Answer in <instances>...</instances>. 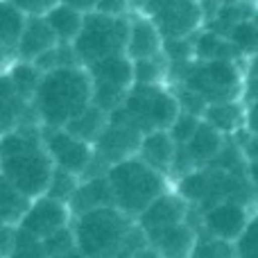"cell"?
Returning <instances> with one entry per match:
<instances>
[{
    "instance_id": "cell-29",
    "label": "cell",
    "mask_w": 258,
    "mask_h": 258,
    "mask_svg": "<svg viewBox=\"0 0 258 258\" xmlns=\"http://www.w3.org/2000/svg\"><path fill=\"white\" fill-rule=\"evenodd\" d=\"M134 73H136V84L156 86L168 77L170 61L165 59V54L150 57V59H138V61H134Z\"/></svg>"
},
{
    "instance_id": "cell-3",
    "label": "cell",
    "mask_w": 258,
    "mask_h": 258,
    "mask_svg": "<svg viewBox=\"0 0 258 258\" xmlns=\"http://www.w3.org/2000/svg\"><path fill=\"white\" fill-rule=\"evenodd\" d=\"M136 220L122 213L118 206H104L73 220L77 247L86 258H125L129 233Z\"/></svg>"
},
{
    "instance_id": "cell-9",
    "label": "cell",
    "mask_w": 258,
    "mask_h": 258,
    "mask_svg": "<svg viewBox=\"0 0 258 258\" xmlns=\"http://www.w3.org/2000/svg\"><path fill=\"white\" fill-rule=\"evenodd\" d=\"M89 73L93 80V104L104 109L107 113L118 111L136 86L134 59H129L127 54L102 59L89 66Z\"/></svg>"
},
{
    "instance_id": "cell-2",
    "label": "cell",
    "mask_w": 258,
    "mask_h": 258,
    "mask_svg": "<svg viewBox=\"0 0 258 258\" xmlns=\"http://www.w3.org/2000/svg\"><path fill=\"white\" fill-rule=\"evenodd\" d=\"M32 104L43 127L63 129L93 104V80L89 68L71 66L45 73Z\"/></svg>"
},
{
    "instance_id": "cell-40",
    "label": "cell",
    "mask_w": 258,
    "mask_h": 258,
    "mask_svg": "<svg viewBox=\"0 0 258 258\" xmlns=\"http://www.w3.org/2000/svg\"><path fill=\"white\" fill-rule=\"evenodd\" d=\"M61 3L77 9V12H82V14H93L95 9H98V0H61Z\"/></svg>"
},
{
    "instance_id": "cell-35",
    "label": "cell",
    "mask_w": 258,
    "mask_h": 258,
    "mask_svg": "<svg viewBox=\"0 0 258 258\" xmlns=\"http://www.w3.org/2000/svg\"><path fill=\"white\" fill-rule=\"evenodd\" d=\"M43 242H45V249H48V256L50 258L71 254V251L80 249V247H77V236H75V229H73V224H71V227H66V229H61V231H57L54 236L45 238Z\"/></svg>"
},
{
    "instance_id": "cell-41",
    "label": "cell",
    "mask_w": 258,
    "mask_h": 258,
    "mask_svg": "<svg viewBox=\"0 0 258 258\" xmlns=\"http://www.w3.org/2000/svg\"><path fill=\"white\" fill-rule=\"evenodd\" d=\"M247 129L251 134H258V102L249 104V109H247Z\"/></svg>"
},
{
    "instance_id": "cell-44",
    "label": "cell",
    "mask_w": 258,
    "mask_h": 258,
    "mask_svg": "<svg viewBox=\"0 0 258 258\" xmlns=\"http://www.w3.org/2000/svg\"><path fill=\"white\" fill-rule=\"evenodd\" d=\"M136 258H161V256H159V251H156L154 247L150 245V247H147V249H143V251H141V254H138Z\"/></svg>"
},
{
    "instance_id": "cell-14",
    "label": "cell",
    "mask_w": 258,
    "mask_h": 258,
    "mask_svg": "<svg viewBox=\"0 0 258 258\" xmlns=\"http://www.w3.org/2000/svg\"><path fill=\"white\" fill-rule=\"evenodd\" d=\"M190 211H192L190 204H188L179 192L177 195L165 192V195H161L154 204L147 206V211L136 220V222L145 233H152V231H159V229L172 227V224L188 222Z\"/></svg>"
},
{
    "instance_id": "cell-39",
    "label": "cell",
    "mask_w": 258,
    "mask_h": 258,
    "mask_svg": "<svg viewBox=\"0 0 258 258\" xmlns=\"http://www.w3.org/2000/svg\"><path fill=\"white\" fill-rule=\"evenodd\" d=\"M95 12L107 16H129V0H98Z\"/></svg>"
},
{
    "instance_id": "cell-15",
    "label": "cell",
    "mask_w": 258,
    "mask_h": 258,
    "mask_svg": "<svg viewBox=\"0 0 258 258\" xmlns=\"http://www.w3.org/2000/svg\"><path fill=\"white\" fill-rule=\"evenodd\" d=\"M163 34L154 25L152 18L145 14H134L129 16V45L127 57L138 61V59H150L163 54Z\"/></svg>"
},
{
    "instance_id": "cell-47",
    "label": "cell",
    "mask_w": 258,
    "mask_h": 258,
    "mask_svg": "<svg viewBox=\"0 0 258 258\" xmlns=\"http://www.w3.org/2000/svg\"><path fill=\"white\" fill-rule=\"evenodd\" d=\"M218 3H240V0H218Z\"/></svg>"
},
{
    "instance_id": "cell-22",
    "label": "cell",
    "mask_w": 258,
    "mask_h": 258,
    "mask_svg": "<svg viewBox=\"0 0 258 258\" xmlns=\"http://www.w3.org/2000/svg\"><path fill=\"white\" fill-rule=\"evenodd\" d=\"M43 75L45 73L41 71L34 61H21V59H16L14 63H9V66L5 68L3 77L9 82V86L14 89L16 95H21L27 102H34Z\"/></svg>"
},
{
    "instance_id": "cell-33",
    "label": "cell",
    "mask_w": 258,
    "mask_h": 258,
    "mask_svg": "<svg viewBox=\"0 0 258 258\" xmlns=\"http://www.w3.org/2000/svg\"><path fill=\"white\" fill-rule=\"evenodd\" d=\"M163 54L170 63H186L195 59V36L186 39H165Z\"/></svg>"
},
{
    "instance_id": "cell-27",
    "label": "cell",
    "mask_w": 258,
    "mask_h": 258,
    "mask_svg": "<svg viewBox=\"0 0 258 258\" xmlns=\"http://www.w3.org/2000/svg\"><path fill=\"white\" fill-rule=\"evenodd\" d=\"M45 18H48L50 27L54 30V34H57L59 43H75V39L80 36L82 27H84V18L86 14L77 12V9L68 7V5L59 3L54 9H50L48 14H45Z\"/></svg>"
},
{
    "instance_id": "cell-30",
    "label": "cell",
    "mask_w": 258,
    "mask_h": 258,
    "mask_svg": "<svg viewBox=\"0 0 258 258\" xmlns=\"http://www.w3.org/2000/svg\"><path fill=\"white\" fill-rule=\"evenodd\" d=\"M231 43L240 50V54H256L258 52V21L249 18L242 21L229 32Z\"/></svg>"
},
{
    "instance_id": "cell-37",
    "label": "cell",
    "mask_w": 258,
    "mask_h": 258,
    "mask_svg": "<svg viewBox=\"0 0 258 258\" xmlns=\"http://www.w3.org/2000/svg\"><path fill=\"white\" fill-rule=\"evenodd\" d=\"M14 7H18L21 12H25L27 16H45L50 9H54L61 0H7Z\"/></svg>"
},
{
    "instance_id": "cell-8",
    "label": "cell",
    "mask_w": 258,
    "mask_h": 258,
    "mask_svg": "<svg viewBox=\"0 0 258 258\" xmlns=\"http://www.w3.org/2000/svg\"><path fill=\"white\" fill-rule=\"evenodd\" d=\"M143 136H145V134H143L136 125H132L120 111H113L109 127L104 129V134L93 145L95 147V159H93L91 168L86 170V174L82 179L107 174L113 165L138 156Z\"/></svg>"
},
{
    "instance_id": "cell-43",
    "label": "cell",
    "mask_w": 258,
    "mask_h": 258,
    "mask_svg": "<svg viewBox=\"0 0 258 258\" xmlns=\"http://www.w3.org/2000/svg\"><path fill=\"white\" fill-rule=\"evenodd\" d=\"M249 181H251V188H254V204L258 206V161L249 163Z\"/></svg>"
},
{
    "instance_id": "cell-6",
    "label": "cell",
    "mask_w": 258,
    "mask_h": 258,
    "mask_svg": "<svg viewBox=\"0 0 258 258\" xmlns=\"http://www.w3.org/2000/svg\"><path fill=\"white\" fill-rule=\"evenodd\" d=\"M75 50L82 66L89 68L107 57L127 54L129 45V16H107V14H86L84 27L75 39Z\"/></svg>"
},
{
    "instance_id": "cell-25",
    "label": "cell",
    "mask_w": 258,
    "mask_h": 258,
    "mask_svg": "<svg viewBox=\"0 0 258 258\" xmlns=\"http://www.w3.org/2000/svg\"><path fill=\"white\" fill-rule=\"evenodd\" d=\"M109 122H111V113H107L104 109L91 104L86 111H82L75 120H71L63 129H68L73 136H77V138H82V141L95 145L98 138L104 134V129L109 127Z\"/></svg>"
},
{
    "instance_id": "cell-18",
    "label": "cell",
    "mask_w": 258,
    "mask_h": 258,
    "mask_svg": "<svg viewBox=\"0 0 258 258\" xmlns=\"http://www.w3.org/2000/svg\"><path fill=\"white\" fill-rule=\"evenodd\" d=\"M73 211V218H80V215L89 213L95 209H104V206H116L113 200V188L109 183L107 174H100V177H86L80 181L75 195L68 202Z\"/></svg>"
},
{
    "instance_id": "cell-19",
    "label": "cell",
    "mask_w": 258,
    "mask_h": 258,
    "mask_svg": "<svg viewBox=\"0 0 258 258\" xmlns=\"http://www.w3.org/2000/svg\"><path fill=\"white\" fill-rule=\"evenodd\" d=\"M174 156H177V143H174L172 134L168 129H159V132H150L143 136L141 150H138V159H143L147 165L154 170L163 172L165 177L172 174Z\"/></svg>"
},
{
    "instance_id": "cell-26",
    "label": "cell",
    "mask_w": 258,
    "mask_h": 258,
    "mask_svg": "<svg viewBox=\"0 0 258 258\" xmlns=\"http://www.w3.org/2000/svg\"><path fill=\"white\" fill-rule=\"evenodd\" d=\"M32 202H34L32 197H27L16 186H12L7 179L0 177V220H3V224L21 227Z\"/></svg>"
},
{
    "instance_id": "cell-31",
    "label": "cell",
    "mask_w": 258,
    "mask_h": 258,
    "mask_svg": "<svg viewBox=\"0 0 258 258\" xmlns=\"http://www.w3.org/2000/svg\"><path fill=\"white\" fill-rule=\"evenodd\" d=\"M7 258H50V256L48 249H45V242L41 238L32 236L30 231L18 227L16 242H14V249Z\"/></svg>"
},
{
    "instance_id": "cell-4",
    "label": "cell",
    "mask_w": 258,
    "mask_h": 258,
    "mask_svg": "<svg viewBox=\"0 0 258 258\" xmlns=\"http://www.w3.org/2000/svg\"><path fill=\"white\" fill-rule=\"evenodd\" d=\"M107 177L113 188L116 206L134 220H138L147 206L168 192V177L138 156L113 165Z\"/></svg>"
},
{
    "instance_id": "cell-10",
    "label": "cell",
    "mask_w": 258,
    "mask_h": 258,
    "mask_svg": "<svg viewBox=\"0 0 258 258\" xmlns=\"http://www.w3.org/2000/svg\"><path fill=\"white\" fill-rule=\"evenodd\" d=\"M138 14L152 18L163 39L195 36L206 21L202 0H141Z\"/></svg>"
},
{
    "instance_id": "cell-12",
    "label": "cell",
    "mask_w": 258,
    "mask_h": 258,
    "mask_svg": "<svg viewBox=\"0 0 258 258\" xmlns=\"http://www.w3.org/2000/svg\"><path fill=\"white\" fill-rule=\"evenodd\" d=\"M73 220H75L73 218V211L66 202L43 195L32 202L30 211H27V215L21 222V229H25L32 236L45 240V238L54 236L61 229L71 227Z\"/></svg>"
},
{
    "instance_id": "cell-20",
    "label": "cell",
    "mask_w": 258,
    "mask_h": 258,
    "mask_svg": "<svg viewBox=\"0 0 258 258\" xmlns=\"http://www.w3.org/2000/svg\"><path fill=\"white\" fill-rule=\"evenodd\" d=\"M227 141L229 138L224 136V134H220L218 129L211 127L206 120H202V125L197 127V132H195V136H192L190 143H186L183 147H186L192 165L200 170V168L211 165L215 159H218V154L224 150Z\"/></svg>"
},
{
    "instance_id": "cell-5",
    "label": "cell",
    "mask_w": 258,
    "mask_h": 258,
    "mask_svg": "<svg viewBox=\"0 0 258 258\" xmlns=\"http://www.w3.org/2000/svg\"><path fill=\"white\" fill-rule=\"evenodd\" d=\"M170 71H179V89H188L206 100V104L233 102L242 91V71L236 59L220 61H186L170 63Z\"/></svg>"
},
{
    "instance_id": "cell-34",
    "label": "cell",
    "mask_w": 258,
    "mask_h": 258,
    "mask_svg": "<svg viewBox=\"0 0 258 258\" xmlns=\"http://www.w3.org/2000/svg\"><path fill=\"white\" fill-rule=\"evenodd\" d=\"M202 125V118L200 116H195V113H190V111H179V116H177V120L172 122V127L168 129L170 134H172V138H174V143L177 145H186V143H190V138L195 136V132H197V127Z\"/></svg>"
},
{
    "instance_id": "cell-24",
    "label": "cell",
    "mask_w": 258,
    "mask_h": 258,
    "mask_svg": "<svg viewBox=\"0 0 258 258\" xmlns=\"http://www.w3.org/2000/svg\"><path fill=\"white\" fill-rule=\"evenodd\" d=\"M242 57L240 50L231 43V39L220 32L204 30L195 36V59L197 61H220V59H236Z\"/></svg>"
},
{
    "instance_id": "cell-42",
    "label": "cell",
    "mask_w": 258,
    "mask_h": 258,
    "mask_svg": "<svg viewBox=\"0 0 258 258\" xmlns=\"http://www.w3.org/2000/svg\"><path fill=\"white\" fill-rule=\"evenodd\" d=\"M245 93H247V102L249 104L258 102V75L249 77V82H247V86H245Z\"/></svg>"
},
{
    "instance_id": "cell-17",
    "label": "cell",
    "mask_w": 258,
    "mask_h": 258,
    "mask_svg": "<svg viewBox=\"0 0 258 258\" xmlns=\"http://www.w3.org/2000/svg\"><path fill=\"white\" fill-rule=\"evenodd\" d=\"M59 43L57 34L54 30L50 27L48 18L45 16H30L27 18V25H25V32L21 36V43L16 48V59L21 61H36L41 59L45 52L54 48ZM14 59V61H16Z\"/></svg>"
},
{
    "instance_id": "cell-1",
    "label": "cell",
    "mask_w": 258,
    "mask_h": 258,
    "mask_svg": "<svg viewBox=\"0 0 258 258\" xmlns=\"http://www.w3.org/2000/svg\"><path fill=\"white\" fill-rule=\"evenodd\" d=\"M54 161L45 147L43 125L18 127L3 134L0 143V177L25 192L32 200H39L48 192L54 174Z\"/></svg>"
},
{
    "instance_id": "cell-21",
    "label": "cell",
    "mask_w": 258,
    "mask_h": 258,
    "mask_svg": "<svg viewBox=\"0 0 258 258\" xmlns=\"http://www.w3.org/2000/svg\"><path fill=\"white\" fill-rule=\"evenodd\" d=\"M27 14L14 7L12 3L3 0L0 5V45H3V57H5V68L14 63L16 59V48L21 43V36L27 25Z\"/></svg>"
},
{
    "instance_id": "cell-28",
    "label": "cell",
    "mask_w": 258,
    "mask_h": 258,
    "mask_svg": "<svg viewBox=\"0 0 258 258\" xmlns=\"http://www.w3.org/2000/svg\"><path fill=\"white\" fill-rule=\"evenodd\" d=\"M190 258H240V254H238V242L197 231V242L190 251Z\"/></svg>"
},
{
    "instance_id": "cell-16",
    "label": "cell",
    "mask_w": 258,
    "mask_h": 258,
    "mask_svg": "<svg viewBox=\"0 0 258 258\" xmlns=\"http://www.w3.org/2000/svg\"><path fill=\"white\" fill-rule=\"evenodd\" d=\"M147 238L161 258H190L197 242V229L190 222H181L147 233Z\"/></svg>"
},
{
    "instance_id": "cell-23",
    "label": "cell",
    "mask_w": 258,
    "mask_h": 258,
    "mask_svg": "<svg viewBox=\"0 0 258 258\" xmlns=\"http://www.w3.org/2000/svg\"><path fill=\"white\" fill-rule=\"evenodd\" d=\"M211 127H215L224 136H236L240 129L247 127V111L242 109V104L238 100L233 102H218L209 104V109L204 111V118Z\"/></svg>"
},
{
    "instance_id": "cell-32",
    "label": "cell",
    "mask_w": 258,
    "mask_h": 258,
    "mask_svg": "<svg viewBox=\"0 0 258 258\" xmlns=\"http://www.w3.org/2000/svg\"><path fill=\"white\" fill-rule=\"evenodd\" d=\"M80 181H82V177H77V174L68 172V170H63V168H54L52 181H50L48 192H45V195L54 197V200H61V202H66V204H68V202H71V197L75 195Z\"/></svg>"
},
{
    "instance_id": "cell-38",
    "label": "cell",
    "mask_w": 258,
    "mask_h": 258,
    "mask_svg": "<svg viewBox=\"0 0 258 258\" xmlns=\"http://www.w3.org/2000/svg\"><path fill=\"white\" fill-rule=\"evenodd\" d=\"M233 141L240 145L242 154H245L247 163H256L258 161V134H251L249 129L245 127V132H238L236 136H233Z\"/></svg>"
},
{
    "instance_id": "cell-46",
    "label": "cell",
    "mask_w": 258,
    "mask_h": 258,
    "mask_svg": "<svg viewBox=\"0 0 258 258\" xmlns=\"http://www.w3.org/2000/svg\"><path fill=\"white\" fill-rule=\"evenodd\" d=\"M251 75H258V52L251 54Z\"/></svg>"
},
{
    "instance_id": "cell-7",
    "label": "cell",
    "mask_w": 258,
    "mask_h": 258,
    "mask_svg": "<svg viewBox=\"0 0 258 258\" xmlns=\"http://www.w3.org/2000/svg\"><path fill=\"white\" fill-rule=\"evenodd\" d=\"M118 111L127 118L132 125H136L143 134L170 129L177 120L181 104L177 93L163 89V84L156 86H141L136 84L132 93L127 95L125 104Z\"/></svg>"
},
{
    "instance_id": "cell-45",
    "label": "cell",
    "mask_w": 258,
    "mask_h": 258,
    "mask_svg": "<svg viewBox=\"0 0 258 258\" xmlns=\"http://www.w3.org/2000/svg\"><path fill=\"white\" fill-rule=\"evenodd\" d=\"M54 258H86V256L82 254V249H75V251H71V254H63V256H54Z\"/></svg>"
},
{
    "instance_id": "cell-13",
    "label": "cell",
    "mask_w": 258,
    "mask_h": 258,
    "mask_svg": "<svg viewBox=\"0 0 258 258\" xmlns=\"http://www.w3.org/2000/svg\"><path fill=\"white\" fill-rule=\"evenodd\" d=\"M249 206L240 202H222L200 215V231L222 240L238 242L249 224Z\"/></svg>"
},
{
    "instance_id": "cell-36",
    "label": "cell",
    "mask_w": 258,
    "mask_h": 258,
    "mask_svg": "<svg viewBox=\"0 0 258 258\" xmlns=\"http://www.w3.org/2000/svg\"><path fill=\"white\" fill-rule=\"evenodd\" d=\"M238 254L240 258H258V213L251 215L245 233L238 240Z\"/></svg>"
},
{
    "instance_id": "cell-11",
    "label": "cell",
    "mask_w": 258,
    "mask_h": 258,
    "mask_svg": "<svg viewBox=\"0 0 258 258\" xmlns=\"http://www.w3.org/2000/svg\"><path fill=\"white\" fill-rule=\"evenodd\" d=\"M43 138L57 168L68 170V172L77 174V177H84L86 170L91 168V163L95 159V147L91 143L73 136L68 129H52V127H43Z\"/></svg>"
}]
</instances>
